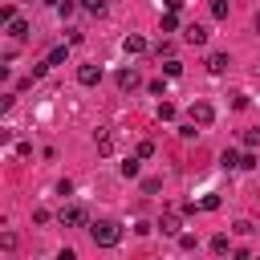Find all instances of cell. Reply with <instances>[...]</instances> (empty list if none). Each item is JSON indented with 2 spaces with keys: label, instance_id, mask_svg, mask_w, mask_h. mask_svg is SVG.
I'll return each instance as SVG.
<instances>
[{
  "label": "cell",
  "instance_id": "7",
  "mask_svg": "<svg viewBox=\"0 0 260 260\" xmlns=\"http://www.w3.org/2000/svg\"><path fill=\"white\" fill-rule=\"evenodd\" d=\"M8 37H12V41H24V37H28V20H20V16L8 20Z\"/></svg>",
  "mask_w": 260,
  "mask_h": 260
},
{
  "label": "cell",
  "instance_id": "1",
  "mask_svg": "<svg viewBox=\"0 0 260 260\" xmlns=\"http://www.w3.org/2000/svg\"><path fill=\"white\" fill-rule=\"evenodd\" d=\"M89 236H93L98 248H114V244L122 240V228H118L114 219H98V223H89Z\"/></svg>",
  "mask_w": 260,
  "mask_h": 260
},
{
  "label": "cell",
  "instance_id": "23",
  "mask_svg": "<svg viewBox=\"0 0 260 260\" xmlns=\"http://www.w3.org/2000/svg\"><path fill=\"white\" fill-rule=\"evenodd\" d=\"M240 167H244V171H252V167H260V158L252 154V146H248V154H240Z\"/></svg>",
  "mask_w": 260,
  "mask_h": 260
},
{
  "label": "cell",
  "instance_id": "14",
  "mask_svg": "<svg viewBox=\"0 0 260 260\" xmlns=\"http://www.w3.org/2000/svg\"><path fill=\"white\" fill-rule=\"evenodd\" d=\"M162 73H167V77H179V73H183V61H179V57H167V61H162Z\"/></svg>",
  "mask_w": 260,
  "mask_h": 260
},
{
  "label": "cell",
  "instance_id": "11",
  "mask_svg": "<svg viewBox=\"0 0 260 260\" xmlns=\"http://www.w3.org/2000/svg\"><path fill=\"white\" fill-rule=\"evenodd\" d=\"M211 252H215V256H223V252H232V240H228L223 232H219V236H211Z\"/></svg>",
  "mask_w": 260,
  "mask_h": 260
},
{
  "label": "cell",
  "instance_id": "22",
  "mask_svg": "<svg viewBox=\"0 0 260 260\" xmlns=\"http://www.w3.org/2000/svg\"><path fill=\"white\" fill-rule=\"evenodd\" d=\"M195 134H199V126H195V122H191V118H187V122H183V126H179V138H195Z\"/></svg>",
  "mask_w": 260,
  "mask_h": 260
},
{
  "label": "cell",
  "instance_id": "9",
  "mask_svg": "<svg viewBox=\"0 0 260 260\" xmlns=\"http://www.w3.org/2000/svg\"><path fill=\"white\" fill-rule=\"evenodd\" d=\"M122 49H126V53H146V41H142L138 32H130V37L122 41Z\"/></svg>",
  "mask_w": 260,
  "mask_h": 260
},
{
  "label": "cell",
  "instance_id": "3",
  "mask_svg": "<svg viewBox=\"0 0 260 260\" xmlns=\"http://www.w3.org/2000/svg\"><path fill=\"white\" fill-rule=\"evenodd\" d=\"M57 219H61L65 228H81V223H85V207H77V203H73V207H61Z\"/></svg>",
  "mask_w": 260,
  "mask_h": 260
},
{
  "label": "cell",
  "instance_id": "26",
  "mask_svg": "<svg viewBox=\"0 0 260 260\" xmlns=\"http://www.w3.org/2000/svg\"><path fill=\"white\" fill-rule=\"evenodd\" d=\"M199 207H203V211H215V207H219V195H203Z\"/></svg>",
  "mask_w": 260,
  "mask_h": 260
},
{
  "label": "cell",
  "instance_id": "31",
  "mask_svg": "<svg viewBox=\"0 0 260 260\" xmlns=\"http://www.w3.org/2000/svg\"><path fill=\"white\" fill-rule=\"evenodd\" d=\"M162 4H167L171 12H179V8H183V0H162Z\"/></svg>",
  "mask_w": 260,
  "mask_h": 260
},
{
  "label": "cell",
  "instance_id": "12",
  "mask_svg": "<svg viewBox=\"0 0 260 260\" xmlns=\"http://www.w3.org/2000/svg\"><path fill=\"white\" fill-rule=\"evenodd\" d=\"M65 57H69V45H57V49H49V57H45V61H49V65H61Z\"/></svg>",
  "mask_w": 260,
  "mask_h": 260
},
{
  "label": "cell",
  "instance_id": "19",
  "mask_svg": "<svg viewBox=\"0 0 260 260\" xmlns=\"http://www.w3.org/2000/svg\"><path fill=\"white\" fill-rule=\"evenodd\" d=\"M175 28H179V16L167 8V12H162V32H175Z\"/></svg>",
  "mask_w": 260,
  "mask_h": 260
},
{
  "label": "cell",
  "instance_id": "25",
  "mask_svg": "<svg viewBox=\"0 0 260 260\" xmlns=\"http://www.w3.org/2000/svg\"><path fill=\"white\" fill-rule=\"evenodd\" d=\"M219 162H223V167H240V154H236V150H223Z\"/></svg>",
  "mask_w": 260,
  "mask_h": 260
},
{
  "label": "cell",
  "instance_id": "2",
  "mask_svg": "<svg viewBox=\"0 0 260 260\" xmlns=\"http://www.w3.org/2000/svg\"><path fill=\"white\" fill-rule=\"evenodd\" d=\"M187 118H191L195 126H211V122H215V110H211V102H191V106H187Z\"/></svg>",
  "mask_w": 260,
  "mask_h": 260
},
{
  "label": "cell",
  "instance_id": "5",
  "mask_svg": "<svg viewBox=\"0 0 260 260\" xmlns=\"http://www.w3.org/2000/svg\"><path fill=\"white\" fill-rule=\"evenodd\" d=\"M207 37H211V32H207L203 24H187V28H183V41H187V45H207Z\"/></svg>",
  "mask_w": 260,
  "mask_h": 260
},
{
  "label": "cell",
  "instance_id": "27",
  "mask_svg": "<svg viewBox=\"0 0 260 260\" xmlns=\"http://www.w3.org/2000/svg\"><path fill=\"white\" fill-rule=\"evenodd\" d=\"M134 154H138V158H150V154H154V142H138V150H134Z\"/></svg>",
  "mask_w": 260,
  "mask_h": 260
},
{
  "label": "cell",
  "instance_id": "4",
  "mask_svg": "<svg viewBox=\"0 0 260 260\" xmlns=\"http://www.w3.org/2000/svg\"><path fill=\"white\" fill-rule=\"evenodd\" d=\"M179 215H183V211H167V215L158 219V232H162V236H179V228H183Z\"/></svg>",
  "mask_w": 260,
  "mask_h": 260
},
{
  "label": "cell",
  "instance_id": "20",
  "mask_svg": "<svg viewBox=\"0 0 260 260\" xmlns=\"http://www.w3.org/2000/svg\"><path fill=\"white\" fill-rule=\"evenodd\" d=\"M244 146H252V150L260 146V126H252V130H244Z\"/></svg>",
  "mask_w": 260,
  "mask_h": 260
},
{
  "label": "cell",
  "instance_id": "8",
  "mask_svg": "<svg viewBox=\"0 0 260 260\" xmlns=\"http://www.w3.org/2000/svg\"><path fill=\"white\" fill-rule=\"evenodd\" d=\"M138 81H142V77H138L134 69H118V89H134Z\"/></svg>",
  "mask_w": 260,
  "mask_h": 260
},
{
  "label": "cell",
  "instance_id": "18",
  "mask_svg": "<svg viewBox=\"0 0 260 260\" xmlns=\"http://www.w3.org/2000/svg\"><path fill=\"white\" fill-rule=\"evenodd\" d=\"M207 8H211V16H215V20H228V0H211Z\"/></svg>",
  "mask_w": 260,
  "mask_h": 260
},
{
  "label": "cell",
  "instance_id": "32",
  "mask_svg": "<svg viewBox=\"0 0 260 260\" xmlns=\"http://www.w3.org/2000/svg\"><path fill=\"white\" fill-rule=\"evenodd\" d=\"M252 28H256V37H260V12H256V20H252Z\"/></svg>",
  "mask_w": 260,
  "mask_h": 260
},
{
  "label": "cell",
  "instance_id": "17",
  "mask_svg": "<svg viewBox=\"0 0 260 260\" xmlns=\"http://www.w3.org/2000/svg\"><path fill=\"white\" fill-rule=\"evenodd\" d=\"M179 248H183V252H195V248H199V240H195L191 232H179Z\"/></svg>",
  "mask_w": 260,
  "mask_h": 260
},
{
  "label": "cell",
  "instance_id": "30",
  "mask_svg": "<svg viewBox=\"0 0 260 260\" xmlns=\"http://www.w3.org/2000/svg\"><path fill=\"white\" fill-rule=\"evenodd\" d=\"M158 187H162V183H158V179H142V191H146V195H154V191H158Z\"/></svg>",
  "mask_w": 260,
  "mask_h": 260
},
{
  "label": "cell",
  "instance_id": "33",
  "mask_svg": "<svg viewBox=\"0 0 260 260\" xmlns=\"http://www.w3.org/2000/svg\"><path fill=\"white\" fill-rule=\"evenodd\" d=\"M45 4H53V8H57V4H61V0H45Z\"/></svg>",
  "mask_w": 260,
  "mask_h": 260
},
{
  "label": "cell",
  "instance_id": "29",
  "mask_svg": "<svg viewBox=\"0 0 260 260\" xmlns=\"http://www.w3.org/2000/svg\"><path fill=\"white\" fill-rule=\"evenodd\" d=\"M248 106V93H232V110H244Z\"/></svg>",
  "mask_w": 260,
  "mask_h": 260
},
{
  "label": "cell",
  "instance_id": "24",
  "mask_svg": "<svg viewBox=\"0 0 260 260\" xmlns=\"http://www.w3.org/2000/svg\"><path fill=\"white\" fill-rule=\"evenodd\" d=\"M232 228H236V232H240V236H252V232H256V223H252V219H236V223H232Z\"/></svg>",
  "mask_w": 260,
  "mask_h": 260
},
{
  "label": "cell",
  "instance_id": "16",
  "mask_svg": "<svg viewBox=\"0 0 260 260\" xmlns=\"http://www.w3.org/2000/svg\"><path fill=\"white\" fill-rule=\"evenodd\" d=\"M122 179H138V154L122 162Z\"/></svg>",
  "mask_w": 260,
  "mask_h": 260
},
{
  "label": "cell",
  "instance_id": "21",
  "mask_svg": "<svg viewBox=\"0 0 260 260\" xmlns=\"http://www.w3.org/2000/svg\"><path fill=\"white\" fill-rule=\"evenodd\" d=\"M81 8L93 12V16H102V12H106V0H81Z\"/></svg>",
  "mask_w": 260,
  "mask_h": 260
},
{
  "label": "cell",
  "instance_id": "28",
  "mask_svg": "<svg viewBox=\"0 0 260 260\" xmlns=\"http://www.w3.org/2000/svg\"><path fill=\"white\" fill-rule=\"evenodd\" d=\"M179 211H183V215H195V211H203V207H199L195 199H187V203H179Z\"/></svg>",
  "mask_w": 260,
  "mask_h": 260
},
{
  "label": "cell",
  "instance_id": "13",
  "mask_svg": "<svg viewBox=\"0 0 260 260\" xmlns=\"http://www.w3.org/2000/svg\"><path fill=\"white\" fill-rule=\"evenodd\" d=\"M207 69H211V73H223V69H228V57H223V53H211V57H207Z\"/></svg>",
  "mask_w": 260,
  "mask_h": 260
},
{
  "label": "cell",
  "instance_id": "15",
  "mask_svg": "<svg viewBox=\"0 0 260 260\" xmlns=\"http://www.w3.org/2000/svg\"><path fill=\"white\" fill-rule=\"evenodd\" d=\"M179 110H175V102H158V122H171Z\"/></svg>",
  "mask_w": 260,
  "mask_h": 260
},
{
  "label": "cell",
  "instance_id": "6",
  "mask_svg": "<svg viewBox=\"0 0 260 260\" xmlns=\"http://www.w3.org/2000/svg\"><path fill=\"white\" fill-rule=\"evenodd\" d=\"M77 81H81V85H98V81H102V65H81V69H77Z\"/></svg>",
  "mask_w": 260,
  "mask_h": 260
},
{
  "label": "cell",
  "instance_id": "10",
  "mask_svg": "<svg viewBox=\"0 0 260 260\" xmlns=\"http://www.w3.org/2000/svg\"><path fill=\"white\" fill-rule=\"evenodd\" d=\"M93 142H98V154H110V150H114V138H110V130H98V138H93Z\"/></svg>",
  "mask_w": 260,
  "mask_h": 260
}]
</instances>
